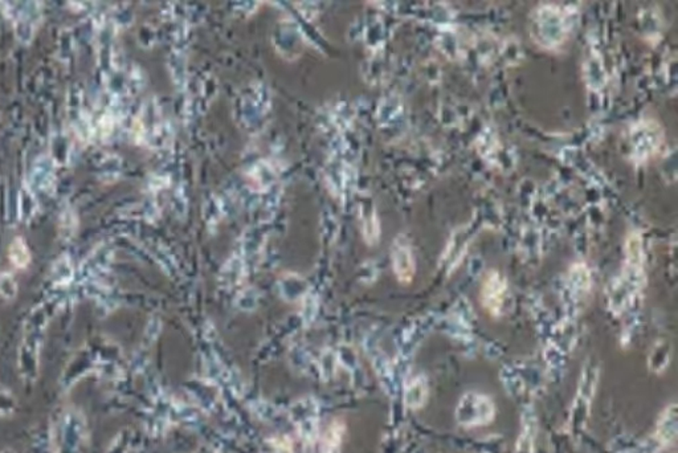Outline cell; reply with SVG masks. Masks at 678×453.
Here are the masks:
<instances>
[{
	"label": "cell",
	"instance_id": "cell-5",
	"mask_svg": "<svg viewBox=\"0 0 678 453\" xmlns=\"http://www.w3.org/2000/svg\"><path fill=\"white\" fill-rule=\"evenodd\" d=\"M659 436L665 443H669L676 438V414L675 408L672 412L666 411V415L663 416L659 425Z\"/></svg>",
	"mask_w": 678,
	"mask_h": 453
},
{
	"label": "cell",
	"instance_id": "cell-3",
	"mask_svg": "<svg viewBox=\"0 0 678 453\" xmlns=\"http://www.w3.org/2000/svg\"><path fill=\"white\" fill-rule=\"evenodd\" d=\"M393 260H394L395 272L399 280L410 282L415 272V266H413V257L411 253L410 246L406 240L395 241Z\"/></svg>",
	"mask_w": 678,
	"mask_h": 453
},
{
	"label": "cell",
	"instance_id": "cell-4",
	"mask_svg": "<svg viewBox=\"0 0 678 453\" xmlns=\"http://www.w3.org/2000/svg\"><path fill=\"white\" fill-rule=\"evenodd\" d=\"M426 383L424 378H417L412 382L407 392V402L412 408L423 406L426 398Z\"/></svg>",
	"mask_w": 678,
	"mask_h": 453
},
{
	"label": "cell",
	"instance_id": "cell-2",
	"mask_svg": "<svg viewBox=\"0 0 678 453\" xmlns=\"http://www.w3.org/2000/svg\"><path fill=\"white\" fill-rule=\"evenodd\" d=\"M506 284L497 272H491L482 286L481 297L485 309L491 314H498L505 299Z\"/></svg>",
	"mask_w": 678,
	"mask_h": 453
},
{
	"label": "cell",
	"instance_id": "cell-1",
	"mask_svg": "<svg viewBox=\"0 0 678 453\" xmlns=\"http://www.w3.org/2000/svg\"><path fill=\"white\" fill-rule=\"evenodd\" d=\"M494 412V405L487 395L468 392L458 403L456 419L464 427H478L491 422Z\"/></svg>",
	"mask_w": 678,
	"mask_h": 453
},
{
	"label": "cell",
	"instance_id": "cell-6",
	"mask_svg": "<svg viewBox=\"0 0 678 453\" xmlns=\"http://www.w3.org/2000/svg\"><path fill=\"white\" fill-rule=\"evenodd\" d=\"M10 257L17 268H24L30 263V252L21 239H15L10 248Z\"/></svg>",
	"mask_w": 678,
	"mask_h": 453
}]
</instances>
